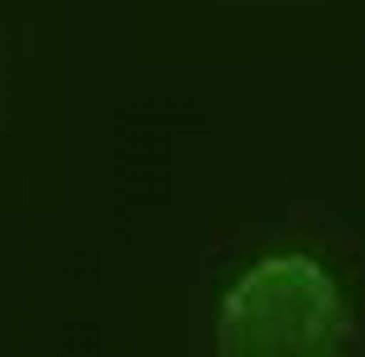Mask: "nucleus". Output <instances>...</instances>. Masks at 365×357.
Segmentation results:
<instances>
[{
    "instance_id": "nucleus-1",
    "label": "nucleus",
    "mask_w": 365,
    "mask_h": 357,
    "mask_svg": "<svg viewBox=\"0 0 365 357\" xmlns=\"http://www.w3.org/2000/svg\"><path fill=\"white\" fill-rule=\"evenodd\" d=\"M349 312L336 280L307 254L262 259L219 309V357H341Z\"/></svg>"
}]
</instances>
